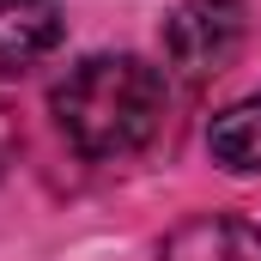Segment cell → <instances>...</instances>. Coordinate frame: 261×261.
I'll list each match as a JSON object with an SVG mask.
<instances>
[{
    "mask_svg": "<svg viewBox=\"0 0 261 261\" xmlns=\"http://www.w3.org/2000/svg\"><path fill=\"white\" fill-rule=\"evenodd\" d=\"M67 37V18L55 0H0V73L55 55Z\"/></svg>",
    "mask_w": 261,
    "mask_h": 261,
    "instance_id": "277c9868",
    "label": "cell"
},
{
    "mask_svg": "<svg viewBox=\"0 0 261 261\" xmlns=\"http://www.w3.org/2000/svg\"><path fill=\"white\" fill-rule=\"evenodd\" d=\"M206 152H213V164H225V170H237V176H255L261 170V91L213 116Z\"/></svg>",
    "mask_w": 261,
    "mask_h": 261,
    "instance_id": "5b68a950",
    "label": "cell"
},
{
    "mask_svg": "<svg viewBox=\"0 0 261 261\" xmlns=\"http://www.w3.org/2000/svg\"><path fill=\"white\" fill-rule=\"evenodd\" d=\"M164 103H170L164 73L140 55H85L79 67H67V79L49 97L61 134L91 164L146 152L164 128Z\"/></svg>",
    "mask_w": 261,
    "mask_h": 261,
    "instance_id": "6da1fadb",
    "label": "cell"
},
{
    "mask_svg": "<svg viewBox=\"0 0 261 261\" xmlns=\"http://www.w3.org/2000/svg\"><path fill=\"white\" fill-rule=\"evenodd\" d=\"M249 43V6L243 0H182L164 18V61L182 79H219Z\"/></svg>",
    "mask_w": 261,
    "mask_h": 261,
    "instance_id": "7a4b0ae2",
    "label": "cell"
},
{
    "mask_svg": "<svg viewBox=\"0 0 261 261\" xmlns=\"http://www.w3.org/2000/svg\"><path fill=\"white\" fill-rule=\"evenodd\" d=\"M158 261H261V225L249 219H231V213H200V219H182Z\"/></svg>",
    "mask_w": 261,
    "mask_h": 261,
    "instance_id": "3957f363",
    "label": "cell"
}]
</instances>
